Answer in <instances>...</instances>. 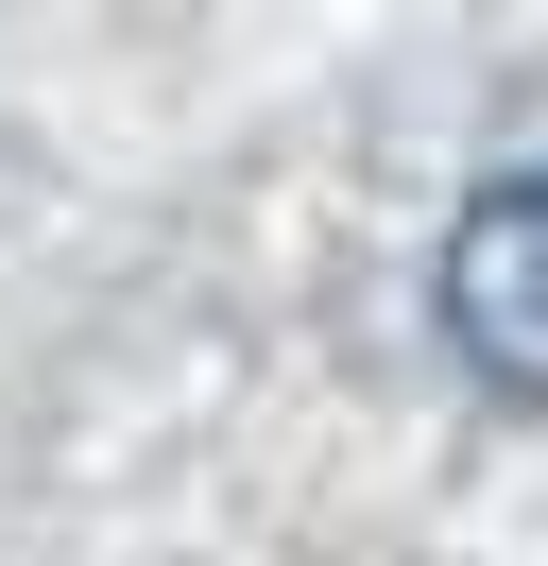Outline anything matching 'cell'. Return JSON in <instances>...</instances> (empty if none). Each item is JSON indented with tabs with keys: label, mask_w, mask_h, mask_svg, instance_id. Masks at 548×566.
<instances>
[{
	"label": "cell",
	"mask_w": 548,
	"mask_h": 566,
	"mask_svg": "<svg viewBox=\"0 0 548 566\" xmlns=\"http://www.w3.org/2000/svg\"><path fill=\"white\" fill-rule=\"evenodd\" d=\"M429 326L497 412H548V172H479L429 258Z\"/></svg>",
	"instance_id": "cell-1"
}]
</instances>
